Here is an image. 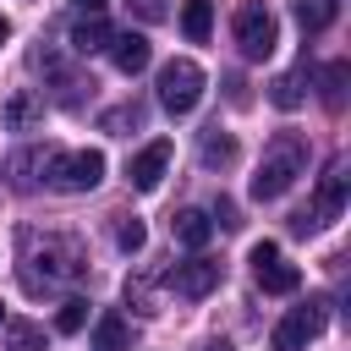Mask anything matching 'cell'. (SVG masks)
<instances>
[{"instance_id":"1","label":"cell","mask_w":351,"mask_h":351,"mask_svg":"<svg viewBox=\"0 0 351 351\" xmlns=\"http://www.w3.org/2000/svg\"><path fill=\"white\" fill-rule=\"evenodd\" d=\"M82 269H88V252L77 236H38V230L22 236V291L27 296L71 285V280H82Z\"/></svg>"},{"instance_id":"2","label":"cell","mask_w":351,"mask_h":351,"mask_svg":"<svg viewBox=\"0 0 351 351\" xmlns=\"http://www.w3.org/2000/svg\"><path fill=\"white\" fill-rule=\"evenodd\" d=\"M296 176H307V143H302L296 132H280V137L263 148V159H258L252 197H258V203H274V197H285V192L296 186Z\"/></svg>"},{"instance_id":"3","label":"cell","mask_w":351,"mask_h":351,"mask_svg":"<svg viewBox=\"0 0 351 351\" xmlns=\"http://www.w3.org/2000/svg\"><path fill=\"white\" fill-rule=\"evenodd\" d=\"M44 181L55 192H93L104 181V154L99 148H55V154H44Z\"/></svg>"},{"instance_id":"4","label":"cell","mask_w":351,"mask_h":351,"mask_svg":"<svg viewBox=\"0 0 351 351\" xmlns=\"http://www.w3.org/2000/svg\"><path fill=\"white\" fill-rule=\"evenodd\" d=\"M203 66L197 60H186V55H176V60H165L159 66V104L170 110V115H192L197 110V99H203Z\"/></svg>"},{"instance_id":"5","label":"cell","mask_w":351,"mask_h":351,"mask_svg":"<svg viewBox=\"0 0 351 351\" xmlns=\"http://www.w3.org/2000/svg\"><path fill=\"white\" fill-rule=\"evenodd\" d=\"M230 27H236V44H241L247 60H269L274 44H280V22H274V11H269L263 0H241Z\"/></svg>"},{"instance_id":"6","label":"cell","mask_w":351,"mask_h":351,"mask_svg":"<svg viewBox=\"0 0 351 351\" xmlns=\"http://www.w3.org/2000/svg\"><path fill=\"white\" fill-rule=\"evenodd\" d=\"M340 208H346V165L335 159V165L324 170V181H318L313 203H307V208H302V214H296L291 225H296V230L307 236V230H324V225H335V219H340Z\"/></svg>"},{"instance_id":"7","label":"cell","mask_w":351,"mask_h":351,"mask_svg":"<svg viewBox=\"0 0 351 351\" xmlns=\"http://www.w3.org/2000/svg\"><path fill=\"white\" fill-rule=\"evenodd\" d=\"M324 335V302H302L274 324V351H307Z\"/></svg>"},{"instance_id":"8","label":"cell","mask_w":351,"mask_h":351,"mask_svg":"<svg viewBox=\"0 0 351 351\" xmlns=\"http://www.w3.org/2000/svg\"><path fill=\"white\" fill-rule=\"evenodd\" d=\"M252 280H258L263 291H274V296H291V291L302 285V269L285 263V252H280L274 241H258V247H252Z\"/></svg>"},{"instance_id":"9","label":"cell","mask_w":351,"mask_h":351,"mask_svg":"<svg viewBox=\"0 0 351 351\" xmlns=\"http://www.w3.org/2000/svg\"><path fill=\"white\" fill-rule=\"evenodd\" d=\"M165 285H170L176 296L197 302V296H208V291L219 285V263H214V258H192V263H176V269L165 274Z\"/></svg>"},{"instance_id":"10","label":"cell","mask_w":351,"mask_h":351,"mask_svg":"<svg viewBox=\"0 0 351 351\" xmlns=\"http://www.w3.org/2000/svg\"><path fill=\"white\" fill-rule=\"evenodd\" d=\"M165 170H170V143H165V137H159V143H148V148L126 165V176H132V186H137V192H154V186L165 181Z\"/></svg>"},{"instance_id":"11","label":"cell","mask_w":351,"mask_h":351,"mask_svg":"<svg viewBox=\"0 0 351 351\" xmlns=\"http://www.w3.org/2000/svg\"><path fill=\"white\" fill-rule=\"evenodd\" d=\"M148 55H154V49H148L143 33H132V27H126V33H110V60H115V71L137 77V71L148 66Z\"/></svg>"},{"instance_id":"12","label":"cell","mask_w":351,"mask_h":351,"mask_svg":"<svg viewBox=\"0 0 351 351\" xmlns=\"http://www.w3.org/2000/svg\"><path fill=\"white\" fill-rule=\"evenodd\" d=\"M0 121H5L11 132H33V126L44 121V99H38L33 88H16V93L5 99V110H0Z\"/></svg>"},{"instance_id":"13","label":"cell","mask_w":351,"mask_h":351,"mask_svg":"<svg viewBox=\"0 0 351 351\" xmlns=\"http://www.w3.org/2000/svg\"><path fill=\"white\" fill-rule=\"evenodd\" d=\"M170 236H176L181 247H192V252H203V247H208V236H214V219H208L203 208H181V214L170 219Z\"/></svg>"},{"instance_id":"14","label":"cell","mask_w":351,"mask_h":351,"mask_svg":"<svg viewBox=\"0 0 351 351\" xmlns=\"http://www.w3.org/2000/svg\"><path fill=\"white\" fill-rule=\"evenodd\" d=\"M302 99H307V66H296V71H285V77L269 82V104L274 110H296Z\"/></svg>"},{"instance_id":"15","label":"cell","mask_w":351,"mask_h":351,"mask_svg":"<svg viewBox=\"0 0 351 351\" xmlns=\"http://www.w3.org/2000/svg\"><path fill=\"white\" fill-rule=\"evenodd\" d=\"M93 351H132V324L121 313H104L93 324Z\"/></svg>"},{"instance_id":"16","label":"cell","mask_w":351,"mask_h":351,"mask_svg":"<svg viewBox=\"0 0 351 351\" xmlns=\"http://www.w3.org/2000/svg\"><path fill=\"white\" fill-rule=\"evenodd\" d=\"M335 16H340V0H296V22H302V33H324V27H335Z\"/></svg>"},{"instance_id":"17","label":"cell","mask_w":351,"mask_h":351,"mask_svg":"<svg viewBox=\"0 0 351 351\" xmlns=\"http://www.w3.org/2000/svg\"><path fill=\"white\" fill-rule=\"evenodd\" d=\"M181 33H186L192 44H203V38L214 33V0H186V11H181Z\"/></svg>"},{"instance_id":"18","label":"cell","mask_w":351,"mask_h":351,"mask_svg":"<svg viewBox=\"0 0 351 351\" xmlns=\"http://www.w3.org/2000/svg\"><path fill=\"white\" fill-rule=\"evenodd\" d=\"M71 49H77V55H99V49H110V27H104L99 16L77 22V27H71Z\"/></svg>"},{"instance_id":"19","label":"cell","mask_w":351,"mask_h":351,"mask_svg":"<svg viewBox=\"0 0 351 351\" xmlns=\"http://www.w3.org/2000/svg\"><path fill=\"white\" fill-rule=\"evenodd\" d=\"M5 351H44V324L11 318V324H5Z\"/></svg>"},{"instance_id":"20","label":"cell","mask_w":351,"mask_h":351,"mask_svg":"<svg viewBox=\"0 0 351 351\" xmlns=\"http://www.w3.org/2000/svg\"><path fill=\"white\" fill-rule=\"evenodd\" d=\"M230 159H236V137H230V132H219V126H214V132H203V165H208V170H225Z\"/></svg>"},{"instance_id":"21","label":"cell","mask_w":351,"mask_h":351,"mask_svg":"<svg viewBox=\"0 0 351 351\" xmlns=\"http://www.w3.org/2000/svg\"><path fill=\"white\" fill-rule=\"evenodd\" d=\"M115 247H121V252H143V247H148V225H143L137 214H121V225H115Z\"/></svg>"},{"instance_id":"22","label":"cell","mask_w":351,"mask_h":351,"mask_svg":"<svg viewBox=\"0 0 351 351\" xmlns=\"http://www.w3.org/2000/svg\"><path fill=\"white\" fill-rule=\"evenodd\" d=\"M82 324H88V302H82V296H66L60 313H55V329H60V335H77Z\"/></svg>"},{"instance_id":"23","label":"cell","mask_w":351,"mask_h":351,"mask_svg":"<svg viewBox=\"0 0 351 351\" xmlns=\"http://www.w3.org/2000/svg\"><path fill=\"white\" fill-rule=\"evenodd\" d=\"M340 99H346V60L324 66V104H329V110H340Z\"/></svg>"},{"instance_id":"24","label":"cell","mask_w":351,"mask_h":351,"mask_svg":"<svg viewBox=\"0 0 351 351\" xmlns=\"http://www.w3.org/2000/svg\"><path fill=\"white\" fill-rule=\"evenodd\" d=\"M126 126H143V104H137V99H132V104H115V110L104 115V132H115V137H121Z\"/></svg>"},{"instance_id":"25","label":"cell","mask_w":351,"mask_h":351,"mask_svg":"<svg viewBox=\"0 0 351 351\" xmlns=\"http://www.w3.org/2000/svg\"><path fill=\"white\" fill-rule=\"evenodd\" d=\"M126 5H132L137 22H165L170 16V0H126Z\"/></svg>"},{"instance_id":"26","label":"cell","mask_w":351,"mask_h":351,"mask_svg":"<svg viewBox=\"0 0 351 351\" xmlns=\"http://www.w3.org/2000/svg\"><path fill=\"white\" fill-rule=\"evenodd\" d=\"M214 219H219L225 230H236V225H241V219H236V203H230V197H219V203H214Z\"/></svg>"},{"instance_id":"27","label":"cell","mask_w":351,"mask_h":351,"mask_svg":"<svg viewBox=\"0 0 351 351\" xmlns=\"http://www.w3.org/2000/svg\"><path fill=\"white\" fill-rule=\"evenodd\" d=\"M104 5H110V0H77V11H82V16H99Z\"/></svg>"},{"instance_id":"28","label":"cell","mask_w":351,"mask_h":351,"mask_svg":"<svg viewBox=\"0 0 351 351\" xmlns=\"http://www.w3.org/2000/svg\"><path fill=\"white\" fill-rule=\"evenodd\" d=\"M197 351H230V340H203Z\"/></svg>"},{"instance_id":"29","label":"cell","mask_w":351,"mask_h":351,"mask_svg":"<svg viewBox=\"0 0 351 351\" xmlns=\"http://www.w3.org/2000/svg\"><path fill=\"white\" fill-rule=\"evenodd\" d=\"M5 38H11V22H5V16H0V44H5Z\"/></svg>"}]
</instances>
